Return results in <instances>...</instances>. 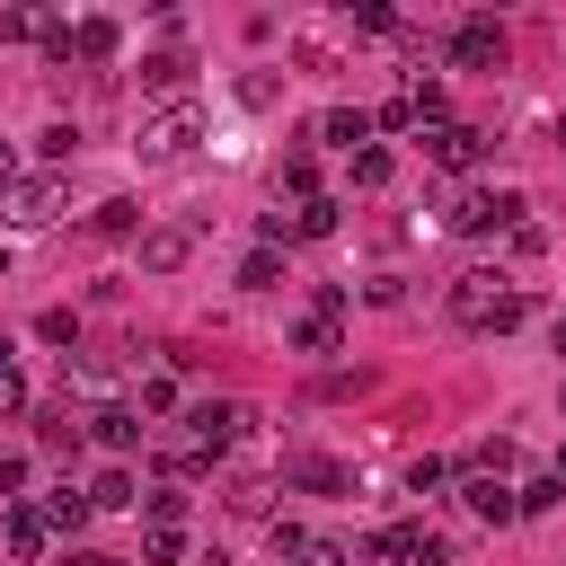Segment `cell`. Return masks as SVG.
Segmentation results:
<instances>
[{
  "instance_id": "25",
  "label": "cell",
  "mask_w": 566,
  "mask_h": 566,
  "mask_svg": "<svg viewBox=\"0 0 566 566\" xmlns=\"http://www.w3.org/2000/svg\"><path fill=\"white\" fill-rule=\"evenodd\" d=\"M142 504H150V522H186V486H150Z\"/></svg>"
},
{
  "instance_id": "17",
  "label": "cell",
  "mask_w": 566,
  "mask_h": 566,
  "mask_svg": "<svg viewBox=\"0 0 566 566\" xmlns=\"http://www.w3.org/2000/svg\"><path fill=\"white\" fill-rule=\"evenodd\" d=\"M88 230H97V239H124V230H142V203H133V195H115V203H97V212H88Z\"/></svg>"
},
{
  "instance_id": "19",
  "label": "cell",
  "mask_w": 566,
  "mask_h": 566,
  "mask_svg": "<svg viewBox=\"0 0 566 566\" xmlns=\"http://www.w3.org/2000/svg\"><path fill=\"white\" fill-rule=\"evenodd\" d=\"M88 504H97V513H124V504H142V495H133V469H97Z\"/></svg>"
},
{
  "instance_id": "35",
  "label": "cell",
  "mask_w": 566,
  "mask_h": 566,
  "mask_svg": "<svg viewBox=\"0 0 566 566\" xmlns=\"http://www.w3.org/2000/svg\"><path fill=\"white\" fill-rule=\"evenodd\" d=\"M557 478H566V442H557Z\"/></svg>"
},
{
  "instance_id": "33",
  "label": "cell",
  "mask_w": 566,
  "mask_h": 566,
  "mask_svg": "<svg viewBox=\"0 0 566 566\" xmlns=\"http://www.w3.org/2000/svg\"><path fill=\"white\" fill-rule=\"evenodd\" d=\"M62 566H115V557H97V548H71V557H62Z\"/></svg>"
},
{
  "instance_id": "4",
  "label": "cell",
  "mask_w": 566,
  "mask_h": 566,
  "mask_svg": "<svg viewBox=\"0 0 566 566\" xmlns=\"http://www.w3.org/2000/svg\"><path fill=\"white\" fill-rule=\"evenodd\" d=\"M336 336H345V292H336V283H318V292H310V310L292 318V354H336Z\"/></svg>"
},
{
  "instance_id": "1",
  "label": "cell",
  "mask_w": 566,
  "mask_h": 566,
  "mask_svg": "<svg viewBox=\"0 0 566 566\" xmlns=\"http://www.w3.org/2000/svg\"><path fill=\"white\" fill-rule=\"evenodd\" d=\"M522 292H513V274H495V265H469V274H451V318L469 327V336H504V327H522Z\"/></svg>"
},
{
  "instance_id": "26",
  "label": "cell",
  "mask_w": 566,
  "mask_h": 566,
  "mask_svg": "<svg viewBox=\"0 0 566 566\" xmlns=\"http://www.w3.org/2000/svg\"><path fill=\"white\" fill-rule=\"evenodd\" d=\"M354 186H389V150H354Z\"/></svg>"
},
{
  "instance_id": "38",
  "label": "cell",
  "mask_w": 566,
  "mask_h": 566,
  "mask_svg": "<svg viewBox=\"0 0 566 566\" xmlns=\"http://www.w3.org/2000/svg\"><path fill=\"white\" fill-rule=\"evenodd\" d=\"M557 407H566V389H557Z\"/></svg>"
},
{
  "instance_id": "11",
  "label": "cell",
  "mask_w": 566,
  "mask_h": 566,
  "mask_svg": "<svg viewBox=\"0 0 566 566\" xmlns=\"http://www.w3.org/2000/svg\"><path fill=\"white\" fill-rule=\"evenodd\" d=\"M318 142H336V150H371V115H363V106H327V115H318Z\"/></svg>"
},
{
  "instance_id": "24",
  "label": "cell",
  "mask_w": 566,
  "mask_h": 566,
  "mask_svg": "<svg viewBox=\"0 0 566 566\" xmlns=\"http://www.w3.org/2000/svg\"><path fill=\"white\" fill-rule=\"evenodd\" d=\"M292 486H318V495H327V486H345V478H336V460H292Z\"/></svg>"
},
{
  "instance_id": "37",
  "label": "cell",
  "mask_w": 566,
  "mask_h": 566,
  "mask_svg": "<svg viewBox=\"0 0 566 566\" xmlns=\"http://www.w3.org/2000/svg\"><path fill=\"white\" fill-rule=\"evenodd\" d=\"M0 274H9V248H0Z\"/></svg>"
},
{
  "instance_id": "13",
  "label": "cell",
  "mask_w": 566,
  "mask_h": 566,
  "mask_svg": "<svg viewBox=\"0 0 566 566\" xmlns=\"http://www.w3.org/2000/svg\"><path fill=\"white\" fill-rule=\"evenodd\" d=\"M186 80H195V62H186V53H150V62H142V88H159L168 106L186 97Z\"/></svg>"
},
{
  "instance_id": "7",
  "label": "cell",
  "mask_w": 566,
  "mask_h": 566,
  "mask_svg": "<svg viewBox=\"0 0 566 566\" xmlns=\"http://www.w3.org/2000/svg\"><path fill=\"white\" fill-rule=\"evenodd\" d=\"M44 539H53V531H44V513H35V504H9V522H0L9 566H35V557H44Z\"/></svg>"
},
{
  "instance_id": "34",
  "label": "cell",
  "mask_w": 566,
  "mask_h": 566,
  "mask_svg": "<svg viewBox=\"0 0 566 566\" xmlns=\"http://www.w3.org/2000/svg\"><path fill=\"white\" fill-rule=\"evenodd\" d=\"M0 186H18V150L9 142H0Z\"/></svg>"
},
{
  "instance_id": "27",
  "label": "cell",
  "mask_w": 566,
  "mask_h": 566,
  "mask_svg": "<svg viewBox=\"0 0 566 566\" xmlns=\"http://www.w3.org/2000/svg\"><path fill=\"white\" fill-rule=\"evenodd\" d=\"M557 495H566V478H531V486H522V513H548Z\"/></svg>"
},
{
  "instance_id": "15",
  "label": "cell",
  "mask_w": 566,
  "mask_h": 566,
  "mask_svg": "<svg viewBox=\"0 0 566 566\" xmlns=\"http://www.w3.org/2000/svg\"><path fill=\"white\" fill-rule=\"evenodd\" d=\"M35 513H44V531H80V522H88L97 504H88V486H53V495H44Z\"/></svg>"
},
{
  "instance_id": "29",
  "label": "cell",
  "mask_w": 566,
  "mask_h": 566,
  "mask_svg": "<svg viewBox=\"0 0 566 566\" xmlns=\"http://www.w3.org/2000/svg\"><path fill=\"white\" fill-rule=\"evenodd\" d=\"M442 478H451V460H416V469H407V486H416V495H433Z\"/></svg>"
},
{
  "instance_id": "10",
  "label": "cell",
  "mask_w": 566,
  "mask_h": 566,
  "mask_svg": "<svg viewBox=\"0 0 566 566\" xmlns=\"http://www.w3.org/2000/svg\"><path fill=\"white\" fill-rule=\"evenodd\" d=\"M186 256H195V230H177V221H168V230H142V265H150V274H177Z\"/></svg>"
},
{
  "instance_id": "36",
  "label": "cell",
  "mask_w": 566,
  "mask_h": 566,
  "mask_svg": "<svg viewBox=\"0 0 566 566\" xmlns=\"http://www.w3.org/2000/svg\"><path fill=\"white\" fill-rule=\"evenodd\" d=\"M557 345H566V310H557Z\"/></svg>"
},
{
  "instance_id": "28",
  "label": "cell",
  "mask_w": 566,
  "mask_h": 566,
  "mask_svg": "<svg viewBox=\"0 0 566 566\" xmlns=\"http://www.w3.org/2000/svg\"><path fill=\"white\" fill-rule=\"evenodd\" d=\"M142 407H150V416H159V407H177V380H168V371H150V380H142Z\"/></svg>"
},
{
  "instance_id": "23",
  "label": "cell",
  "mask_w": 566,
  "mask_h": 566,
  "mask_svg": "<svg viewBox=\"0 0 566 566\" xmlns=\"http://www.w3.org/2000/svg\"><path fill=\"white\" fill-rule=\"evenodd\" d=\"M380 124H389V133H416V124H424V115H416V88H398V97L380 106Z\"/></svg>"
},
{
  "instance_id": "16",
  "label": "cell",
  "mask_w": 566,
  "mask_h": 566,
  "mask_svg": "<svg viewBox=\"0 0 566 566\" xmlns=\"http://www.w3.org/2000/svg\"><path fill=\"white\" fill-rule=\"evenodd\" d=\"M88 433H97L106 451H133V442H142V416H133V407H97V416H88Z\"/></svg>"
},
{
  "instance_id": "5",
  "label": "cell",
  "mask_w": 566,
  "mask_h": 566,
  "mask_svg": "<svg viewBox=\"0 0 566 566\" xmlns=\"http://www.w3.org/2000/svg\"><path fill=\"white\" fill-rule=\"evenodd\" d=\"M186 433H195V451H221V442L248 433V407H239V398H195V407H186Z\"/></svg>"
},
{
  "instance_id": "20",
  "label": "cell",
  "mask_w": 566,
  "mask_h": 566,
  "mask_svg": "<svg viewBox=\"0 0 566 566\" xmlns=\"http://www.w3.org/2000/svg\"><path fill=\"white\" fill-rule=\"evenodd\" d=\"M142 557H150V566H177V557H186V531H177V522H150V531H142Z\"/></svg>"
},
{
  "instance_id": "9",
  "label": "cell",
  "mask_w": 566,
  "mask_h": 566,
  "mask_svg": "<svg viewBox=\"0 0 566 566\" xmlns=\"http://www.w3.org/2000/svg\"><path fill=\"white\" fill-rule=\"evenodd\" d=\"M460 495H469V513H478V522H513V513H522V486H504V478H486V469H478Z\"/></svg>"
},
{
  "instance_id": "30",
  "label": "cell",
  "mask_w": 566,
  "mask_h": 566,
  "mask_svg": "<svg viewBox=\"0 0 566 566\" xmlns=\"http://www.w3.org/2000/svg\"><path fill=\"white\" fill-rule=\"evenodd\" d=\"M27 407V380H18V363H0V416H18Z\"/></svg>"
},
{
  "instance_id": "22",
  "label": "cell",
  "mask_w": 566,
  "mask_h": 566,
  "mask_svg": "<svg viewBox=\"0 0 566 566\" xmlns=\"http://www.w3.org/2000/svg\"><path fill=\"white\" fill-rule=\"evenodd\" d=\"M0 35H9V44H18V35H53V18H35V9H0ZM53 44H62V35H53Z\"/></svg>"
},
{
  "instance_id": "14",
  "label": "cell",
  "mask_w": 566,
  "mask_h": 566,
  "mask_svg": "<svg viewBox=\"0 0 566 566\" xmlns=\"http://www.w3.org/2000/svg\"><path fill=\"white\" fill-rule=\"evenodd\" d=\"M80 433H88V416H71V407H35V442H44V451H80Z\"/></svg>"
},
{
  "instance_id": "3",
  "label": "cell",
  "mask_w": 566,
  "mask_h": 566,
  "mask_svg": "<svg viewBox=\"0 0 566 566\" xmlns=\"http://www.w3.org/2000/svg\"><path fill=\"white\" fill-rule=\"evenodd\" d=\"M195 142H203V106H195V97H177V106L142 115V133H133V150H142V159H186Z\"/></svg>"
},
{
  "instance_id": "18",
  "label": "cell",
  "mask_w": 566,
  "mask_h": 566,
  "mask_svg": "<svg viewBox=\"0 0 566 566\" xmlns=\"http://www.w3.org/2000/svg\"><path fill=\"white\" fill-rule=\"evenodd\" d=\"M239 283H248V292H274V283H283V248H265V239H256V248H248V265H239Z\"/></svg>"
},
{
  "instance_id": "12",
  "label": "cell",
  "mask_w": 566,
  "mask_h": 566,
  "mask_svg": "<svg viewBox=\"0 0 566 566\" xmlns=\"http://www.w3.org/2000/svg\"><path fill=\"white\" fill-rule=\"evenodd\" d=\"M115 44H124L115 18H80V27H71V53H80V62H115Z\"/></svg>"
},
{
  "instance_id": "32",
  "label": "cell",
  "mask_w": 566,
  "mask_h": 566,
  "mask_svg": "<svg viewBox=\"0 0 566 566\" xmlns=\"http://www.w3.org/2000/svg\"><path fill=\"white\" fill-rule=\"evenodd\" d=\"M27 486V451H0V495H18Z\"/></svg>"
},
{
  "instance_id": "21",
  "label": "cell",
  "mask_w": 566,
  "mask_h": 566,
  "mask_svg": "<svg viewBox=\"0 0 566 566\" xmlns=\"http://www.w3.org/2000/svg\"><path fill=\"white\" fill-rule=\"evenodd\" d=\"M71 150H80V133H71V124H44V133H35V159H44V168H62Z\"/></svg>"
},
{
  "instance_id": "2",
  "label": "cell",
  "mask_w": 566,
  "mask_h": 566,
  "mask_svg": "<svg viewBox=\"0 0 566 566\" xmlns=\"http://www.w3.org/2000/svg\"><path fill=\"white\" fill-rule=\"evenodd\" d=\"M62 203H71L62 168H35V177L0 186V230H53V221H62Z\"/></svg>"
},
{
  "instance_id": "8",
  "label": "cell",
  "mask_w": 566,
  "mask_h": 566,
  "mask_svg": "<svg viewBox=\"0 0 566 566\" xmlns=\"http://www.w3.org/2000/svg\"><path fill=\"white\" fill-rule=\"evenodd\" d=\"M424 150H433V168H478L486 133H469V124H433V133H424Z\"/></svg>"
},
{
  "instance_id": "31",
  "label": "cell",
  "mask_w": 566,
  "mask_h": 566,
  "mask_svg": "<svg viewBox=\"0 0 566 566\" xmlns=\"http://www.w3.org/2000/svg\"><path fill=\"white\" fill-rule=\"evenodd\" d=\"M292 566H354V557H345V548H336V539H310V548H301V557H292Z\"/></svg>"
},
{
  "instance_id": "6",
  "label": "cell",
  "mask_w": 566,
  "mask_h": 566,
  "mask_svg": "<svg viewBox=\"0 0 566 566\" xmlns=\"http://www.w3.org/2000/svg\"><path fill=\"white\" fill-rule=\"evenodd\" d=\"M451 62H460V71H495V62H504V27H495V18H460V27H451Z\"/></svg>"
}]
</instances>
